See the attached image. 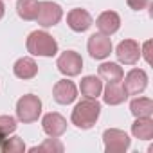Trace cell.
Here are the masks:
<instances>
[{
  "instance_id": "ba28073f",
  "label": "cell",
  "mask_w": 153,
  "mask_h": 153,
  "mask_svg": "<svg viewBox=\"0 0 153 153\" xmlns=\"http://www.w3.org/2000/svg\"><path fill=\"white\" fill-rule=\"evenodd\" d=\"M87 47H88V52H90V56L94 59H105L112 52V40L106 34L97 33V34H92L88 38Z\"/></svg>"
},
{
  "instance_id": "ffe728a7",
  "label": "cell",
  "mask_w": 153,
  "mask_h": 153,
  "mask_svg": "<svg viewBox=\"0 0 153 153\" xmlns=\"http://www.w3.org/2000/svg\"><path fill=\"white\" fill-rule=\"evenodd\" d=\"M38 0H18L16 2V13L20 18L31 22V20H36V15H38Z\"/></svg>"
},
{
  "instance_id": "2e32d148",
  "label": "cell",
  "mask_w": 153,
  "mask_h": 153,
  "mask_svg": "<svg viewBox=\"0 0 153 153\" xmlns=\"http://www.w3.org/2000/svg\"><path fill=\"white\" fill-rule=\"evenodd\" d=\"M131 133L133 137L140 140H151L153 139V121L151 117H137L135 123L131 124Z\"/></svg>"
},
{
  "instance_id": "d4e9b609",
  "label": "cell",
  "mask_w": 153,
  "mask_h": 153,
  "mask_svg": "<svg viewBox=\"0 0 153 153\" xmlns=\"http://www.w3.org/2000/svg\"><path fill=\"white\" fill-rule=\"evenodd\" d=\"M142 54H144V59L148 63H151V40H148L142 47Z\"/></svg>"
},
{
  "instance_id": "8992f818",
  "label": "cell",
  "mask_w": 153,
  "mask_h": 153,
  "mask_svg": "<svg viewBox=\"0 0 153 153\" xmlns=\"http://www.w3.org/2000/svg\"><path fill=\"white\" fill-rule=\"evenodd\" d=\"M56 67L61 74L65 76H78L81 74V68H83V58L74 52V51H65L63 54H59L58 61H56Z\"/></svg>"
},
{
  "instance_id": "e0dca14e",
  "label": "cell",
  "mask_w": 153,
  "mask_h": 153,
  "mask_svg": "<svg viewBox=\"0 0 153 153\" xmlns=\"http://www.w3.org/2000/svg\"><path fill=\"white\" fill-rule=\"evenodd\" d=\"M79 88H81V94L85 97L97 99V96H101V92H103V81L97 78V76H85L81 79Z\"/></svg>"
},
{
  "instance_id": "44dd1931",
  "label": "cell",
  "mask_w": 153,
  "mask_h": 153,
  "mask_svg": "<svg viewBox=\"0 0 153 153\" xmlns=\"http://www.w3.org/2000/svg\"><path fill=\"white\" fill-rule=\"evenodd\" d=\"M63 144L58 140V137H51L47 140H43L40 146H33L29 151L31 153H63Z\"/></svg>"
},
{
  "instance_id": "277c9868",
  "label": "cell",
  "mask_w": 153,
  "mask_h": 153,
  "mask_svg": "<svg viewBox=\"0 0 153 153\" xmlns=\"http://www.w3.org/2000/svg\"><path fill=\"white\" fill-rule=\"evenodd\" d=\"M103 142H105V151L106 153H123L130 148L131 140L126 135V131L117 130V128H110L105 130L103 133Z\"/></svg>"
},
{
  "instance_id": "7c38bea8",
  "label": "cell",
  "mask_w": 153,
  "mask_h": 153,
  "mask_svg": "<svg viewBox=\"0 0 153 153\" xmlns=\"http://www.w3.org/2000/svg\"><path fill=\"white\" fill-rule=\"evenodd\" d=\"M67 24L74 33H85L92 25V16L85 9H72L67 15Z\"/></svg>"
},
{
  "instance_id": "4316f807",
  "label": "cell",
  "mask_w": 153,
  "mask_h": 153,
  "mask_svg": "<svg viewBox=\"0 0 153 153\" xmlns=\"http://www.w3.org/2000/svg\"><path fill=\"white\" fill-rule=\"evenodd\" d=\"M2 142H4V137H0V149H2Z\"/></svg>"
},
{
  "instance_id": "ac0fdd59",
  "label": "cell",
  "mask_w": 153,
  "mask_h": 153,
  "mask_svg": "<svg viewBox=\"0 0 153 153\" xmlns=\"http://www.w3.org/2000/svg\"><path fill=\"white\" fill-rule=\"evenodd\" d=\"M99 78L101 79H105V81H123V78H124V72H123V68L117 65V63H103V65H99Z\"/></svg>"
},
{
  "instance_id": "9a60e30c",
  "label": "cell",
  "mask_w": 153,
  "mask_h": 153,
  "mask_svg": "<svg viewBox=\"0 0 153 153\" xmlns=\"http://www.w3.org/2000/svg\"><path fill=\"white\" fill-rule=\"evenodd\" d=\"M13 72L18 79H33L38 74V65L33 58H20V59H16Z\"/></svg>"
},
{
  "instance_id": "8fae6325",
  "label": "cell",
  "mask_w": 153,
  "mask_h": 153,
  "mask_svg": "<svg viewBox=\"0 0 153 153\" xmlns=\"http://www.w3.org/2000/svg\"><path fill=\"white\" fill-rule=\"evenodd\" d=\"M52 96L56 99V103L59 105H70L76 101V97H78V88H76V85L68 79H61L54 85V90H52Z\"/></svg>"
},
{
  "instance_id": "cb8c5ba5",
  "label": "cell",
  "mask_w": 153,
  "mask_h": 153,
  "mask_svg": "<svg viewBox=\"0 0 153 153\" xmlns=\"http://www.w3.org/2000/svg\"><path fill=\"white\" fill-rule=\"evenodd\" d=\"M126 2L133 11H142L149 6V0H126Z\"/></svg>"
},
{
  "instance_id": "9c48e42d",
  "label": "cell",
  "mask_w": 153,
  "mask_h": 153,
  "mask_svg": "<svg viewBox=\"0 0 153 153\" xmlns=\"http://www.w3.org/2000/svg\"><path fill=\"white\" fill-rule=\"evenodd\" d=\"M117 59L124 65H135L140 58V47L135 40H123L115 49Z\"/></svg>"
},
{
  "instance_id": "30bf717a",
  "label": "cell",
  "mask_w": 153,
  "mask_h": 153,
  "mask_svg": "<svg viewBox=\"0 0 153 153\" xmlns=\"http://www.w3.org/2000/svg\"><path fill=\"white\" fill-rule=\"evenodd\" d=\"M42 126H43V131L49 137H61L67 131V121H65V117L61 114H56V112H51V114L43 115Z\"/></svg>"
},
{
  "instance_id": "52a82bcc",
  "label": "cell",
  "mask_w": 153,
  "mask_h": 153,
  "mask_svg": "<svg viewBox=\"0 0 153 153\" xmlns=\"http://www.w3.org/2000/svg\"><path fill=\"white\" fill-rule=\"evenodd\" d=\"M123 87H124L128 96H137V94L144 92L146 87H148V74L142 68H131L126 74Z\"/></svg>"
},
{
  "instance_id": "484cf974",
  "label": "cell",
  "mask_w": 153,
  "mask_h": 153,
  "mask_svg": "<svg viewBox=\"0 0 153 153\" xmlns=\"http://www.w3.org/2000/svg\"><path fill=\"white\" fill-rule=\"evenodd\" d=\"M4 13H6V7H4V2H2V0H0V20H2Z\"/></svg>"
},
{
  "instance_id": "5bb4252c",
  "label": "cell",
  "mask_w": 153,
  "mask_h": 153,
  "mask_svg": "<svg viewBox=\"0 0 153 153\" xmlns=\"http://www.w3.org/2000/svg\"><path fill=\"white\" fill-rule=\"evenodd\" d=\"M128 97L124 87L121 85V81H110L105 88H103V101L110 106H115V105H121L124 103Z\"/></svg>"
},
{
  "instance_id": "4fadbf2b",
  "label": "cell",
  "mask_w": 153,
  "mask_h": 153,
  "mask_svg": "<svg viewBox=\"0 0 153 153\" xmlns=\"http://www.w3.org/2000/svg\"><path fill=\"white\" fill-rule=\"evenodd\" d=\"M96 25H97V29H99L101 34L110 36V34H114V33L119 31V27H121V16L115 11H105V13H101L97 16Z\"/></svg>"
},
{
  "instance_id": "5b68a950",
  "label": "cell",
  "mask_w": 153,
  "mask_h": 153,
  "mask_svg": "<svg viewBox=\"0 0 153 153\" xmlns=\"http://www.w3.org/2000/svg\"><path fill=\"white\" fill-rule=\"evenodd\" d=\"M63 16V9L56 4V2H40L38 4V15H36V22L42 27H54Z\"/></svg>"
},
{
  "instance_id": "7a4b0ae2",
  "label": "cell",
  "mask_w": 153,
  "mask_h": 153,
  "mask_svg": "<svg viewBox=\"0 0 153 153\" xmlns=\"http://www.w3.org/2000/svg\"><path fill=\"white\" fill-rule=\"evenodd\" d=\"M27 51L33 56L52 58L58 52V42L45 31H33L27 38Z\"/></svg>"
},
{
  "instance_id": "3957f363",
  "label": "cell",
  "mask_w": 153,
  "mask_h": 153,
  "mask_svg": "<svg viewBox=\"0 0 153 153\" xmlns=\"http://www.w3.org/2000/svg\"><path fill=\"white\" fill-rule=\"evenodd\" d=\"M42 114V101L34 94H25L16 103V117L20 123H34Z\"/></svg>"
},
{
  "instance_id": "6da1fadb",
  "label": "cell",
  "mask_w": 153,
  "mask_h": 153,
  "mask_svg": "<svg viewBox=\"0 0 153 153\" xmlns=\"http://www.w3.org/2000/svg\"><path fill=\"white\" fill-rule=\"evenodd\" d=\"M101 114V105L97 103V99L94 97H87L83 101H79L72 110V124H76L81 130H90Z\"/></svg>"
},
{
  "instance_id": "603a6c76",
  "label": "cell",
  "mask_w": 153,
  "mask_h": 153,
  "mask_svg": "<svg viewBox=\"0 0 153 153\" xmlns=\"http://www.w3.org/2000/svg\"><path fill=\"white\" fill-rule=\"evenodd\" d=\"M16 130V121L11 115H0V137H7Z\"/></svg>"
},
{
  "instance_id": "d6986e66",
  "label": "cell",
  "mask_w": 153,
  "mask_h": 153,
  "mask_svg": "<svg viewBox=\"0 0 153 153\" xmlns=\"http://www.w3.org/2000/svg\"><path fill=\"white\" fill-rule=\"evenodd\" d=\"M130 112L135 117H151L153 114V101L149 97H137L130 103Z\"/></svg>"
},
{
  "instance_id": "7402d4cb",
  "label": "cell",
  "mask_w": 153,
  "mask_h": 153,
  "mask_svg": "<svg viewBox=\"0 0 153 153\" xmlns=\"http://www.w3.org/2000/svg\"><path fill=\"white\" fill-rule=\"evenodd\" d=\"M0 151H4V153H24L25 144H24V140L20 137H11V139L2 142V149Z\"/></svg>"
}]
</instances>
